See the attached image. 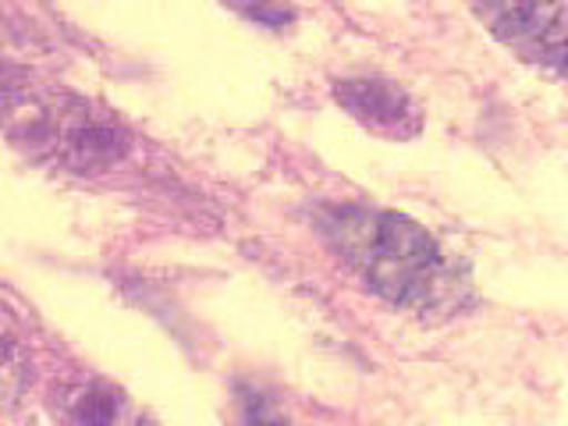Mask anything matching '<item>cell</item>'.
<instances>
[{"label": "cell", "mask_w": 568, "mask_h": 426, "mask_svg": "<svg viewBox=\"0 0 568 426\" xmlns=\"http://www.w3.org/2000/svg\"><path fill=\"white\" fill-rule=\"evenodd\" d=\"M245 18H253V22H263V26H288L292 22V8L277 4V0H231Z\"/></svg>", "instance_id": "8992f818"}, {"label": "cell", "mask_w": 568, "mask_h": 426, "mask_svg": "<svg viewBox=\"0 0 568 426\" xmlns=\"http://www.w3.org/2000/svg\"><path fill=\"white\" fill-rule=\"evenodd\" d=\"M497 40L550 75L565 71V4L561 0H469Z\"/></svg>", "instance_id": "3957f363"}, {"label": "cell", "mask_w": 568, "mask_h": 426, "mask_svg": "<svg viewBox=\"0 0 568 426\" xmlns=\"http://www.w3.org/2000/svg\"><path fill=\"white\" fill-rule=\"evenodd\" d=\"M324 235L369 292L390 306L426 310L448 277L434 235L395 210L334 206L324 213Z\"/></svg>", "instance_id": "6da1fadb"}, {"label": "cell", "mask_w": 568, "mask_h": 426, "mask_svg": "<svg viewBox=\"0 0 568 426\" xmlns=\"http://www.w3.org/2000/svg\"><path fill=\"white\" fill-rule=\"evenodd\" d=\"M58 416L64 426H153L121 387L106 381L71 384L58 402Z\"/></svg>", "instance_id": "5b68a950"}, {"label": "cell", "mask_w": 568, "mask_h": 426, "mask_svg": "<svg viewBox=\"0 0 568 426\" xmlns=\"http://www.w3.org/2000/svg\"><path fill=\"white\" fill-rule=\"evenodd\" d=\"M0 129L36 156H61L64 164H111L121 150V132L100 121L85 103L61 100L22 75L0 71Z\"/></svg>", "instance_id": "7a4b0ae2"}, {"label": "cell", "mask_w": 568, "mask_h": 426, "mask_svg": "<svg viewBox=\"0 0 568 426\" xmlns=\"http://www.w3.org/2000/svg\"><path fill=\"white\" fill-rule=\"evenodd\" d=\"M334 97L355 121L387 139H408V135H416L423 124L416 100L408 97L398 82L345 79V82H334Z\"/></svg>", "instance_id": "277c9868"}, {"label": "cell", "mask_w": 568, "mask_h": 426, "mask_svg": "<svg viewBox=\"0 0 568 426\" xmlns=\"http://www.w3.org/2000/svg\"><path fill=\"white\" fill-rule=\"evenodd\" d=\"M245 419H248V426H292L288 419H284L277 408H271L266 402H248V413H245Z\"/></svg>", "instance_id": "52a82bcc"}]
</instances>
